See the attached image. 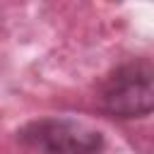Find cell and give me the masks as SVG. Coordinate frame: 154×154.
<instances>
[{
	"label": "cell",
	"mask_w": 154,
	"mask_h": 154,
	"mask_svg": "<svg viewBox=\"0 0 154 154\" xmlns=\"http://www.w3.org/2000/svg\"><path fill=\"white\" fill-rule=\"evenodd\" d=\"M34 154H101L103 135L75 118H36L17 132Z\"/></svg>",
	"instance_id": "obj_2"
},
{
	"label": "cell",
	"mask_w": 154,
	"mask_h": 154,
	"mask_svg": "<svg viewBox=\"0 0 154 154\" xmlns=\"http://www.w3.org/2000/svg\"><path fill=\"white\" fill-rule=\"evenodd\" d=\"M96 99L111 118L130 120L154 113V63L144 58L120 63L103 77Z\"/></svg>",
	"instance_id": "obj_1"
},
{
	"label": "cell",
	"mask_w": 154,
	"mask_h": 154,
	"mask_svg": "<svg viewBox=\"0 0 154 154\" xmlns=\"http://www.w3.org/2000/svg\"><path fill=\"white\" fill-rule=\"evenodd\" d=\"M149 154H154V147H152V149H149Z\"/></svg>",
	"instance_id": "obj_3"
}]
</instances>
